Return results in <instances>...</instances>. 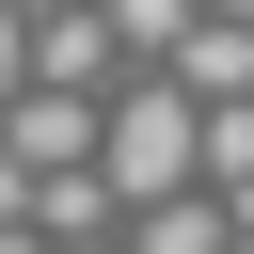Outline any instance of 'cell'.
Returning a JSON list of instances; mask_svg holds the SVG:
<instances>
[{
	"instance_id": "8",
	"label": "cell",
	"mask_w": 254,
	"mask_h": 254,
	"mask_svg": "<svg viewBox=\"0 0 254 254\" xmlns=\"http://www.w3.org/2000/svg\"><path fill=\"white\" fill-rule=\"evenodd\" d=\"M48 254H111V238H48Z\"/></svg>"
},
{
	"instance_id": "7",
	"label": "cell",
	"mask_w": 254,
	"mask_h": 254,
	"mask_svg": "<svg viewBox=\"0 0 254 254\" xmlns=\"http://www.w3.org/2000/svg\"><path fill=\"white\" fill-rule=\"evenodd\" d=\"M0 222H32V159H0Z\"/></svg>"
},
{
	"instance_id": "9",
	"label": "cell",
	"mask_w": 254,
	"mask_h": 254,
	"mask_svg": "<svg viewBox=\"0 0 254 254\" xmlns=\"http://www.w3.org/2000/svg\"><path fill=\"white\" fill-rule=\"evenodd\" d=\"M222 254H254V238H222Z\"/></svg>"
},
{
	"instance_id": "6",
	"label": "cell",
	"mask_w": 254,
	"mask_h": 254,
	"mask_svg": "<svg viewBox=\"0 0 254 254\" xmlns=\"http://www.w3.org/2000/svg\"><path fill=\"white\" fill-rule=\"evenodd\" d=\"M111 32H127L143 64H175V32H190V0H111Z\"/></svg>"
},
{
	"instance_id": "1",
	"label": "cell",
	"mask_w": 254,
	"mask_h": 254,
	"mask_svg": "<svg viewBox=\"0 0 254 254\" xmlns=\"http://www.w3.org/2000/svg\"><path fill=\"white\" fill-rule=\"evenodd\" d=\"M95 175H111L127 206L190 190V175H206V111H190L175 79H127V111H95Z\"/></svg>"
},
{
	"instance_id": "4",
	"label": "cell",
	"mask_w": 254,
	"mask_h": 254,
	"mask_svg": "<svg viewBox=\"0 0 254 254\" xmlns=\"http://www.w3.org/2000/svg\"><path fill=\"white\" fill-rule=\"evenodd\" d=\"M159 79H175V95H190V111H206V95H254V32H206V16H190V32H175V64H159Z\"/></svg>"
},
{
	"instance_id": "2",
	"label": "cell",
	"mask_w": 254,
	"mask_h": 254,
	"mask_svg": "<svg viewBox=\"0 0 254 254\" xmlns=\"http://www.w3.org/2000/svg\"><path fill=\"white\" fill-rule=\"evenodd\" d=\"M0 159H32V175H64V159H95V95H0Z\"/></svg>"
},
{
	"instance_id": "5",
	"label": "cell",
	"mask_w": 254,
	"mask_h": 254,
	"mask_svg": "<svg viewBox=\"0 0 254 254\" xmlns=\"http://www.w3.org/2000/svg\"><path fill=\"white\" fill-rule=\"evenodd\" d=\"M238 222H222V190H159V206H127V254H222Z\"/></svg>"
},
{
	"instance_id": "3",
	"label": "cell",
	"mask_w": 254,
	"mask_h": 254,
	"mask_svg": "<svg viewBox=\"0 0 254 254\" xmlns=\"http://www.w3.org/2000/svg\"><path fill=\"white\" fill-rule=\"evenodd\" d=\"M111 64H127L111 16H48V32H32V79H48V95H111Z\"/></svg>"
}]
</instances>
